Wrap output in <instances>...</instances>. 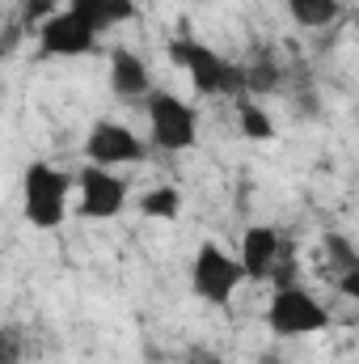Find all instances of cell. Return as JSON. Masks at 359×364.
I'll list each match as a JSON object with an SVG mask.
<instances>
[{"label":"cell","mask_w":359,"mask_h":364,"mask_svg":"<svg viewBox=\"0 0 359 364\" xmlns=\"http://www.w3.org/2000/svg\"><path fill=\"white\" fill-rule=\"evenodd\" d=\"M148 132L157 149L182 153L199 140V114L190 102H182L174 93H148Z\"/></svg>","instance_id":"obj_4"},{"label":"cell","mask_w":359,"mask_h":364,"mask_svg":"<svg viewBox=\"0 0 359 364\" xmlns=\"http://www.w3.org/2000/svg\"><path fill=\"white\" fill-rule=\"evenodd\" d=\"M110 90L114 97H123V102H136V97H148L153 90V81H148V68H144V60L136 55V51H114L110 55Z\"/></svg>","instance_id":"obj_10"},{"label":"cell","mask_w":359,"mask_h":364,"mask_svg":"<svg viewBox=\"0 0 359 364\" xmlns=\"http://www.w3.org/2000/svg\"><path fill=\"white\" fill-rule=\"evenodd\" d=\"M241 263L233 259V255H224L216 242H203L199 250H194V263H190V288L207 301V305H228L233 301V292L241 288Z\"/></svg>","instance_id":"obj_5"},{"label":"cell","mask_w":359,"mask_h":364,"mask_svg":"<svg viewBox=\"0 0 359 364\" xmlns=\"http://www.w3.org/2000/svg\"><path fill=\"white\" fill-rule=\"evenodd\" d=\"M38 43H43L47 55H64V60H72V55H89L93 47H97V34H93L85 21H77V17L64 9V13H51V17L38 26Z\"/></svg>","instance_id":"obj_8"},{"label":"cell","mask_w":359,"mask_h":364,"mask_svg":"<svg viewBox=\"0 0 359 364\" xmlns=\"http://www.w3.org/2000/svg\"><path fill=\"white\" fill-rule=\"evenodd\" d=\"M85 157H89V166L114 170V166H140L148 157V149H144V140L131 127H123V123H97L89 132V140H85Z\"/></svg>","instance_id":"obj_6"},{"label":"cell","mask_w":359,"mask_h":364,"mask_svg":"<svg viewBox=\"0 0 359 364\" xmlns=\"http://www.w3.org/2000/svg\"><path fill=\"white\" fill-rule=\"evenodd\" d=\"M26 360V343L13 326H0V364H21Z\"/></svg>","instance_id":"obj_17"},{"label":"cell","mask_w":359,"mask_h":364,"mask_svg":"<svg viewBox=\"0 0 359 364\" xmlns=\"http://www.w3.org/2000/svg\"><path fill=\"white\" fill-rule=\"evenodd\" d=\"M68 13L85 21L93 34H101V0H68Z\"/></svg>","instance_id":"obj_18"},{"label":"cell","mask_w":359,"mask_h":364,"mask_svg":"<svg viewBox=\"0 0 359 364\" xmlns=\"http://www.w3.org/2000/svg\"><path fill=\"white\" fill-rule=\"evenodd\" d=\"M170 60L178 64L182 73H190V85L203 93V97H216V93H245L241 90V68L228 64L224 55H216L211 47L194 43V38H174V43H170Z\"/></svg>","instance_id":"obj_2"},{"label":"cell","mask_w":359,"mask_h":364,"mask_svg":"<svg viewBox=\"0 0 359 364\" xmlns=\"http://www.w3.org/2000/svg\"><path fill=\"white\" fill-rule=\"evenodd\" d=\"M326 250H330V263H334L338 272H355V267H359L355 246H351L343 233H330V237H326Z\"/></svg>","instance_id":"obj_15"},{"label":"cell","mask_w":359,"mask_h":364,"mask_svg":"<svg viewBox=\"0 0 359 364\" xmlns=\"http://www.w3.org/2000/svg\"><path fill=\"white\" fill-rule=\"evenodd\" d=\"M136 17H140L136 0H101V30L118 26V21H136Z\"/></svg>","instance_id":"obj_16"},{"label":"cell","mask_w":359,"mask_h":364,"mask_svg":"<svg viewBox=\"0 0 359 364\" xmlns=\"http://www.w3.org/2000/svg\"><path fill=\"white\" fill-rule=\"evenodd\" d=\"M237 119H241V132H245L250 140H270V136H275V123H270V114L258 102H241V106H237Z\"/></svg>","instance_id":"obj_14"},{"label":"cell","mask_w":359,"mask_h":364,"mask_svg":"<svg viewBox=\"0 0 359 364\" xmlns=\"http://www.w3.org/2000/svg\"><path fill=\"white\" fill-rule=\"evenodd\" d=\"M279 259H283V246H279V233H275L270 225L245 229V237H241V259H237L241 272H245V279H267Z\"/></svg>","instance_id":"obj_9"},{"label":"cell","mask_w":359,"mask_h":364,"mask_svg":"<svg viewBox=\"0 0 359 364\" xmlns=\"http://www.w3.org/2000/svg\"><path fill=\"white\" fill-rule=\"evenodd\" d=\"M287 9H292V21L304 30H326L338 17V0H287Z\"/></svg>","instance_id":"obj_11"},{"label":"cell","mask_w":359,"mask_h":364,"mask_svg":"<svg viewBox=\"0 0 359 364\" xmlns=\"http://www.w3.org/2000/svg\"><path fill=\"white\" fill-rule=\"evenodd\" d=\"M326 322H330V314L321 309L317 296H309V292L296 288V284L275 288V296H270V305H267V326L279 339L317 335V331H326Z\"/></svg>","instance_id":"obj_3"},{"label":"cell","mask_w":359,"mask_h":364,"mask_svg":"<svg viewBox=\"0 0 359 364\" xmlns=\"http://www.w3.org/2000/svg\"><path fill=\"white\" fill-rule=\"evenodd\" d=\"M140 212L144 216H153V220H174L182 212V195L174 186H153L144 199H140Z\"/></svg>","instance_id":"obj_12"},{"label":"cell","mask_w":359,"mask_h":364,"mask_svg":"<svg viewBox=\"0 0 359 364\" xmlns=\"http://www.w3.org/2000/svg\"><path fill=\"white\" fill-rule=\"evenodd\" d=\"M338 288H343V296H359V267L355 272H338Z\"/></svg>","instance_id":"obj_21"},{"label":"cell","mask_w":359,"mask_h":364,"mask_svg":"<svg viewBox=\"0 0 359 364\" xmlns=\"http://www.w3.org/2000/svg\"><path fill=\"white\" fill-rule=\"evenodd\" d=\"M21 13H26V21L43 26V21H47V17L55 13V0H26V9H21Z\"/></svg>","instance_id":"obj_19"},{"label":"cell","mask_w":359,"mask_h":364,"mask_svg":"<svg viewBox=\"0 0 359 364\" xmlns=\"http://www.w3.org/2000/svg\"><path fill=\"white\" fill-rule=\"evenodd\" d=\"M68 191H72V178L47 161H34L26 166L21 174V203H26V220L34 229H55L68 212Z\"/></svg>","instance_id":"obj_1"},{"label":"cell","mask_w":359,"mask_h":364,"mask_svg":"<svg viewBox=\"0 0 359 364\" xmlns=\"http://www.w3.org/2000/svg\"><path fill=\"white\" fill-rule=\"evenodd\" d=\"M186 364H224V360H220L211 348H190V352H186Z\"/></svg>","instance_id":"obj_20"},{"label":"cell","mask_w":359,"mask_h":364,"mask_svg":"<svg viewBox=\"0 0 359 364\" xmlns=\"http://www.w3.org/2000/svg\"><path fill=\"white\" fill-rule=\"evenodd\" d=\"M241 90H245V93H270V90H279V68L270 64L267 55H263V60H254L250 68H241Z\"/></svg>","instance_id":"obj_13"},{"label":"cell","mask_w":359,"mask_h":364,"mask_svg":"<svg viewBox=\"0 0 359 364\" xmlns=\"http://www.w3.org/2000/svg\"><path fill=\"white\" fill-rule=\"evenodd\" d=\"M72 186H81V212L89 220H110L127 203V182L114 170H101V166H85Z\"/></svg>","instance_id":"obj_7"},{"label":"cell","mask_w":359,"mask_h":364,"mask_svg":"<svg viewBox=\"0 0 359 364\" xmlns=\"http://www.w3.org/2000/svg\"><path fill=\"white\" fill-rule=\"evenodd\" d=\"M4 51H9V47H4V38H0V60H4Z\"/></svg>","instance_id":"obj_22"}]
</instances>
